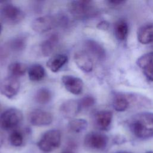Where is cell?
<instances>
[{"label": "cell", "mask_w": 153, "mask_h": 153, "mask_svg": "<svg viewBox=\"0 0 153 153\" xmlns=\"http://www.w3.org/2000/svg\"><path fill=\"white\" fill-rule=\"evenodd\" d=\"M128 126L137 138L146 139L153 137V113L143 112L135 114L130 120Z\"/></svg>", "instance_id": "obj_1"}, {"label": "cell", "mask_w": 153, "mask_h": 153, "mask_svg": "<svg viewBox=\"0 0 153 153\" xmlns=\"http://www.w3.org/2000/svg\"><path fill=\"white\" fill-rule=\"evenodd\" d=\"M68 9L71 15L78 20L93 17L97 14V10L89 1H72L68 4Z\"/></svg>", "instance_id": "obj_2"}, {"label": "cell", "mask_w": 153, "mask_h": 153, "mask_svg": "<svg viewBox=\"0 0 153 153\" xmlns=\"http://www.w3.org/2000/svg\"><path fill=\"white\" fill-rule=\"evenodd\" d=\"M61 133L59 130L51 129L45 131L37 142L41 151L48 153L57 149L61 144Z\"/></svg>", "instance_id": "obj_3"}, {"label": "cell", "mask_w": 153, "mask_h": 153, "mask_svg": "<svg viewBox=\"0 0 153 153\" xmlns=\"http://www.w3.org/2000/svg\"><path fill=\"white\" fill-rule=\"evenodd\" d=\"M22 112L14 108H9L0 115V127L4 130H14L23 120Z\"/></svg>", "instance_id": "obj_4"}, {"label": "cell", "mask_w": 153, "mask_h": 153, "mask_svg": "<svg viewBox=\"0 0 153 153\" xmlns=\"http://www.w3.org/2000/svg\"><path fill=\"white\" fill-rule=\"evenodd\" d=\"M108 143V137L105 134L91 131L87 133L84 139V145L89 151L100 152L103 151Z\"/></svg>", "instance_id": "obj_5"}, {"label": "cell", "mask_w": 153, "mask_h": 153, "mask_svg": "<svg viewBox=\"0 0 153 153\" xmlns=\"http://www.w3.org/2000/svg\"><path fill=\"white\" fill-rule=\"evenodd\" d=\"M0 16L5 22L14 25L17 24L23 20L25 13L16 5L7 3L1 8Z\"/></svg>", "instance_id": "obj_6"}, {"label": "cell", "mask_w": 153, "mask_h": 153, "mask_svg": "<svg viewBox=\"0 0 153 153\" xmlns=\"http://www.w3.org/2000/svg\"><path fill=\"white\" fill-rule=\"evenodd\" d=\"M57 25V18L53 16L45 15L34 19L31 23V27L35 32L42 33L50 30Z\"/></svg>", "instance_id": "obj_7"}, {"label": "cell", "mask_w": 153, "mask_h": 153, "mask_svg": "<svg viewBox=\"0 0 153 153\" xmlns=\"http://www.w3.org/2000/svg\"><path fill=\"white\" fill-rule=\"evenodd\" d=\"M20 83L17 78L8 76L0 83V93L8 99H13L19 93Z\"/></svg>", "instance_id": "obj_8"}, {"label": "cell", "mask_w": 153, "mask_h": 153, "mask_svg": "<svg viewBox=\"0 0 153 153\" xmlns=\"http://www.w3.org/2000/svg\"><path fill=\"white\" fill-rule=\"evenodd\" d=\"M28 120L32 126L42 127L51 124L53 117L49 112L41 109H34L29 114Z\"/></svg>", "instance_id": "obj_9"}, {"label": "cell", "mask_w": 153, "mask_h": 153, "mask_svg": "<svg viewBox=\"0 0 153 153\" xmlns=\"http://www.w3.org/2000/svg\"><path fill=\"white\" fill-rule=\"evenodd\" d=\"M136 63L147 79L153 81V51L140 56Z\"/></svg>", "instance_id": "obj_10"}, {"label": "cell", "mask_w": 153, "mask_h": 153, "mask_svg": "<svg viewBox=\"0 0 153 153\" xmlns=\"http://www.w3.org/2000/svg\"><path fill=\"white\" fill-rule=\"evenodd\" d=\"M61 80L64 87L68 91L75 95L82 93L84 83L81 78L73 75H65L62 76Z\"/></svg>", "instance_id": "obj_11"}, {"label": "cell", "mask_w": 153, "mask_h": 153, "mask_svg": "<svg viewBox=\"0 0 153 153\" xmlns=\"http://www.w3.org/2000/svg\"><path fill=\"white\" fill-rule=\"evenodd\" d=\"M81 109L79 101L74 99H69L63 102L59 108L62 115L67 119H74Z\"/></svg>", "instance_id": "obj_12"}, {"label": "cell", "mask_w": 153, "mask_h": 153, "mask_svg": "<svg viewBox=\"0 0 153 153\" xmlns=\"http://www.w3.org/2000/svg\"><path fill=\"white\" fill-rule=\"evenodd\" d=\"M74 60L77 67L82 71L88 73L92 71L93 61L87 52L84 51L75 52L74 55Z\"/></svg>", "instance_id": "obj_13"}, {"label": "cell", "mask_w": 153, "mask_h": 153, "mask_svg": "<svg viewBox=\"0 0 153 153\" xmlns=\"http://www.w3.org/2000/svg\"><path fill=\"white\" fill-rule=\"evenodd\" d=\"M113 115L111 111L101 110L94 115V121L97 127L100 130H108L112 123Z\"/></svg>", "instance_id": "obj_14"}, {"label": "cell", "mask_w": 153, "mask_h": 153, "mask_svg": "<svg viewBox=\"0 0 153 153\" xmlns=\"http://www.w3.org/2000/svg\"><path fill=\"white\" fill-rule=\"evenodd\" d=\"M137 38L142 44L153 43V23H147L140 27L137 32Z\"/></svg>", "instance_id": "obj_15"}, {"label": "cell", "mask_w": 153, "mask_h": 153, "mask_svg": "<svg viewBox=\"0 0 153 153\" xmlns=\"http://www.w3.org/2000/svg\"><path fill=\"white\" fill-rule=\"evenodd\" d=\"M58 42L59 36L57 34H53L48 39L43 41L39 45L41 54L44 57L49 56L54 51Z\"/></svg>", "instance_id": "obj_16"}, {"label": "cell", "mask_w": 153, "mask_h": 153, "mask_svg": "<svg viewBox=\"0 0 153 153\" xmlns=\"http://www.w3.org/2000/svg\"><path fill=\"white\" fill-rule=\"evenodd\" d=\"M68 62V57L65 54H57L47 62V66L53 72H57Z\"/></svg>", "instance_id": "obj_17"}, {"label": "cell", "mask_w": 153, "mask_h": 153, "mask_svg": "<svg viewBox=\"0 0 153 153\" xmlns=\"http://www.w3.org/2000/svg\"><path fill=\"white\" fill-rule=\"evenodd\" d=\"M85 45L88 52L99 60H102L105 57V51L104 48L97 42L88 39L85 42Z\"/></svg>", "instance_id": "obj_18"}, {"label": "cell", "mask_w": 153, "mask_h": 153, "mask_svg": "<svg viewBox=\"0 0 153 153\" xmlns=\"http://www.w3.org/2000/svg\"><path fill=\"white\" fill-rule=\"evenodd\" d=\"M114 32L118 40L120 41H124L127 38L128 33V26L127 22L123 19L118 20L115 23Z\"/></svg>", "instance_id": "obj_19"}, {"label": "cell", "mask_w": 153, "mask_h": 153, "mask_svg": "<svg viewBox=\"0 0 153 153\" xmlns=\"http://www.w3.org/2000/svg\"><path fill=\"white\" fill-rule=\"evenodd\" d=\"M9 48L14 52L22 51L27 45V37L25 35H18L8 42Z\"/></svg>", "instance_id": "obj_20"}, {"label": "cell", "mask_w": 153, "mask_h": 153, "mask_svg": "<svg viewBox=\"0 0 153 153\" xmlns=\"http://www.w3.org/2000/svg\"><path fill=\"white\" fill-rule=\"evenodd\" d=\"M45 75L44 68L39 64H33L28 69V76L32 81H39Z\"/></svg>", "instance_id": "obj_21"}, {"label": "cell", "mask_w": 153, "mask_h": 153, "mask_svg": "<svg viewBox=\"0 0 153 153\" xmlns=\"http://www.w3.org/2000/svg\"><path fill=\"white\" fill-rule=\"evenodd\" d=\"M88 126L87 121L83 118H74L68 125L69 130L75 133H79L86 130Z\"/></svg>", "instance_id": "obj_22"}, {"label": "cell", "mask_w": 153, "mask_h": 153, "mask_svg": "<svg viewBox=\"0 0 153 153\" xmlns=\"http://www.w3.org/2000/svg\"><path fill=\"white\" fill-rule=\"evenodd\" d=\"M27 69V65L22 62H16L9 65L8 70L11 76L15 78L23 76Z\"/></svg>", "instance_id": "obj_23"}, {"label": "cell", "mask_w": 153, "mask_h": 153, "mask_svg": "<svg viewBox=\"0 0 153 153\" xmlns=\"http://www.w3.org/2000/svg\"><path fill=\"white\" fill-rule=\"evenodd\" d=\"M129 106L128 99L123 94H117L113 99V107L118 112H123L126 111Z\"/></svg>", "instance_id": "obj_24"}, {"label": "cell", "mask_w": 153, "mask_h": 153, "mask_svg": "<svg viewBox=\"0 0 153 153\" xmlns=\"http://www.w3.org/2000/svg\"><path fill=\"white\" fill-rule=\"evenodd\" d=\"M52 97V94L50 90L47 88H39L35 96V100L41 105H45L50 102Z\"/></svg>", "instance_id": "obj_25"}, {"label": "cell", "mask_w": 153, "mask_h": 153, "mask_svg": "<svg viewBox=\"0 0 153 153\" xmlns=\"http://www.w3.org/2000/svg\"><path fill=\"white\" fill-rule=\"evenodd\" d=\"M25 137L23 133L17 129L11 131L9 136V141L11 145L15 147H20L23 145Z\"/></svg>", "instance_id": "obj_26"}, {"label": "cell", "mask_w": 153, "mask_h": 153, "mask_svg": "<svg viewBox=\"0 0 153 153\" xmlns=\"http://www.w3.org/2000/svg\"><path fill=\"white\" fill-rule=\"evenodd\" d=\"M79 103L81 108L87 109L94 105L95 99L93 96L87 95L82 97L79 100Z\"/></svg>", "instance_id": "obj_27"}, {"label": "cell", "mask_w": 153, "mask_h": 153, "mask_svg": "<svg viewBox=\"0 0 153 153\" xmlns=\"http://www.w3.org/2000/svg\"><path fill=\"white\" fill-rule=\"evenodd\" d=\"M97 27L101 30H106L109 27V23L106 21H102L98 23Z\"/></svg>", "instance_id": "obj_28"}, {"label": "cell", "mask_w": 153, "mask_h": 153, "mask_svg": "<svg viewBox=\"0 0 153 153\" xmlns=\"http://www.w3.org/2000/svg\"><path fill=\"white\" fill-rule=\"evenodd\" d=\"M124 1H109V2L110 3V4H112L113 5H114V4H121V3H123Z\"/></svg>", "instance_id": "obj_29"}, {"label": "cell", "mask_w": 153, "mask_h": 153, "mask_svg": "<svg viewBox=\"0 0 153 153\" xmlns=\"http://www.w3.org/2000/svg\"><path fill=\"white\" fill-rule=\"evenodd\" d=\"M4 140V136H3V134H2V133L0 132V147H1L2 145H3Z\"/></svg>", "instance_id": "obj_30"}, {"label": "cell", "mask_w": 153, "mask_h": 153, "mask_svg": "<svg viewBox=\"0 0 153 153\" xmlns=\"http://www.w3.org/2000/svg\"><path fill=\"white\" fill-rule=\"evenodd\" d=\"M60 153H74L73 151L69 150V149H66L63 151H62Z\"/></svg>", "instance_id": "obj_31"}, {"label": "cell", "mask_w": 153, "mask_h": 153, "mask_svg": "<svg viewBox=\"0 0 153 153\" xmlns=\"http://www.w3.org/2000/svg\"><path fill=\"white\" fill-rule=\"evenodd\" d=\"M2 26L1 23L0 22V35H1V32H2Z\"/></svg>", "instance_id": "obj_32"}, {"label": "cell", "mask_w": 153, "mask_h": 153, "mask_svg": "<svg viewBox=\"0 0 153 153\" xmlns=\"http://www.w3.org/2000/svg\"><path fill=\"white\" fill-rule=\"evenodd\" d=\"M115 153H130L128 152H126V151H121V152H117Z\"/></svg>", "instance_id": "obj_33"}, {"label": "cell", "mask_w": 153, "mask_h": 153, "mask_svg": "<svg viewBox=\"0 0 153 153\" xmlns=\"http://www.w3.org/2000/svg\"><path fill=\"white\" fill-rule=\"evenodd\" d=\"M146 153H153V151H147Z\"/></svg>", "instance_id": "obj_34"}, {"label": "cell", "mask_w": 153, "mask_h": 153, "mask_svg": "<svg viewBox=\"0 0 153 153\" xmlns=\"http://www.w3.org/2000/svg\"><path fill=\"white\" fill-rule=\"evenodd\" d=\"M0 2H1V1H0Z\"/></svg>", "instance_id": "obj_35"}]
</instances>
